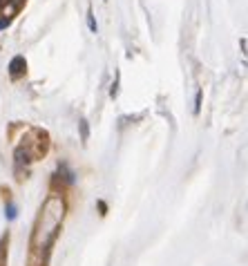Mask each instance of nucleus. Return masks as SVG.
<instances>
[{
	"instance_id": "obj_1",
	"label": "nucleus",
	"mask_w": 248,
	"mask_h": 266,
	"mask_svg": "<svg viewBox=\"0 0 248 266\" xmlns=\"http://www.w3.org/2000/svg\"><path fill=\"white\" fill-rule=\"evenodd\" d=\"M63 217V201L61 199H50L43 210L41 224L36 228V244L38 246H50L52 239L56 237V230H59V221Z\"/></svg>"
},
{
	"instance_id": "obj_2",
	"label": "nucleus",
	"mask_w": 248,
	"mask_h": 266,
	"mask_svg": "<svg viewBox=\"0 0 248 266\" xmlns=\"http://www.w3.org/2000/svg\"><path fill=\"white\" fill-rule=\"evenodd\" d=\"M25 69H27V61H25V56H14L9 63V74L11 78H20L25 74Z\"/></svg>"
},
{
	"instance_id": "obj_3",
	"label": "nucleus",
	"mask_w": 248,
	"mask_h": 266,
	"mask_svg": "<svg viewBox=\"0 0 248 266\" xmlns=\"http://www.w3.org/2000/svg\"><path fill=\"white\" fill-rule=\"evenodd\" d=\"M87 27H90V32L92 34H96L99 32V25H96V20H94V11H87Z\"/></svg>"
},
{
	"instance_id": "obj_4",
	"label": "nucleus",
	"mask_w": 248,
	"mask_h": 266,
	"mask_svg": "<svg viewBox=\"0 0 248 266\" xmlns=\"http://www.w3.org/2000/svg\"><path fill=\"white\" fill-rule=\"evenodd\" d=\"M199 105H201V90H199L197 96H194V114L199 112Z\"/></svg>"
},
{
	"instance_id": "obj_5",
	"label": "nucleus",
	"mask_w": 248,
	"mask_h": 266,
	"mask_svg": "<svg viewBox=\"0 0 248 266\" xmlns=\"http://www.w3.org/2000/svg\"><path fill=\"white\" fill-rule=\"evenodd\" d=\"M7 217H9V219H14V217H16V206H14V203H9V206H7Z\"/></svg>"
},
{
	"instance_id": "obj_6",
	"label": "nucleus",
	"mask_w": 248,
	"mask_h": 266,
	"mask_svg": "<svg viewBox=\"0 0 248 266\" xmlns=\"http://www.w3.org/2000/svg\"><path fill=\"white\" fill-rule=\"evenodd\" d=\"M81 136L83 141H87V121H81Z\"/></svg>"
}]
</instances>
